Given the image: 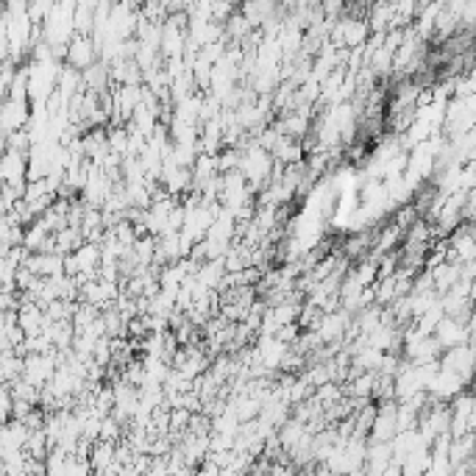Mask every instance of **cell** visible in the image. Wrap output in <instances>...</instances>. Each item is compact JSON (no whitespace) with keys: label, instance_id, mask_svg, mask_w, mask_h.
<instances>
[{"label":"cell","instance_id":"6da1fadb","mask_svg":"<svg viewBox=\"0 0 476 476\" xmlns=\"http://www.w3.org/2000/svg\"><path fill=\"white\" fill-rule=\"evenodd\" d=\"M95 51L98 45L93 37H76L70 42V48H67V67H73V70H89V67H95Z\"/></svg>","mask_w":476,"mask_h":476},{"label":"cell","instance_id":"7a4b0ae2","mask_svg":"<svg viewBox=\"0 0 476 476\" xmlns=\"http://www.w3.org/2000/svg\"><path fill=\"white\" fill-rule=\"evenodd\" d=\"M29 120V101H12L6 98V106H4V128H6V137H12V134L17 131H26L22 126H26Z\"/></svg>","mask_w":476,"mask_h":476}]
</instances>
